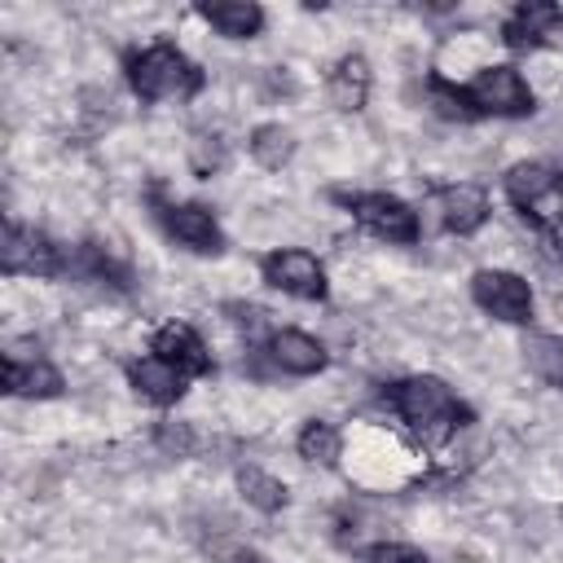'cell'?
<instances>
[{
	"label": "cell",
	"mask_w": 563,
	"mask_h": 563,
	"mask_svg": "<svg viewBox=\"0 0 563 563\" xmlns=\"http://www.w3.org/2000/svg\"><path fill=\"white\" fill-rule=\"evenodd\" d=\"M387 405L396 409V418L413 431L418 444L440 449L457 435V427L471 422V409L431 374H409L400 383L387 387Z\"/></svg>",
	"instance_id": "1"
},
{
	"label": "cell",
	"mask_w": 563,
	"mask_h": 563,
	"mask_svg": "<svg viewBox=\"0 0 563 563\" xmlns=\"http://www.w3.org/2000/svg\"><path fill=\"white\" fill-rule=\"evenodd\" d=\"M123 75H128V88L141 97V101H189L202 92V70L167 40L158 44H145L136 53H128L123 62Z\"/></svg>",
	"instance_id": "2"
},
{
	"label": "cell",
	"mask_w": 563,
	"mask_h": 563,
	"mask_svg": "<svg viewBox=\"0 0 563 563\" xmlns=\"http://www.w3.org/2000/svg\"><path fill=\"white\" fill-rule=\"evenodd\" d=\"M462 88H466V101H471L475 119H484V114H493V119H528L537 110L532 84L506 62L479 66Z\"/></svg>",
	"instance_id": "3"
},
{
	"label": "cell",
	"mask_w": 563,
	"mask_h": 563,
	"mask_svg": "<svg viewBox=\"0 0 563 563\" xmlns=\"http://www.w3.org/2000/svg\"><path fill=\"white\" fill-rule=\"evenodd\" d=\"M559 194H563V176H559V167L545 163V158H528V163H515V167L506 172V198H510L537 229L550 224L554 216H563Z\"/></svg>",
	"instance_id": "4"
},
{
	"label": "cell",
	"mask_w": 563,
	"mask_h": 563,
	"mask_svg": "<svg viewBox=\"0 0 563 563\" xmlns=\"http://www.w3.org/2000/svg\"><path fill=\"white\" fill-rule=\"evenodd\" d=\"M339 202L352 211V220L361 229H369L374 238H383L391 246H409L422 233L418 211L405 198H396V194H378V189L374 194H339Z\"/></svg>",
	"instance_id": "5"
},
{
	"label": "cell",
	"mask_w": 563,
	"mask_h": 563,
	"mask_svg": "<svg viewBox=\"0 0 563 563\" xmlns=\"http://www.w3.org/2000/svg\"><path fill=\"white\" fill-rule=\"evenodd\" d=\"M260 273L273 290L290 295V299H308V303H321L330 295V282H325V264L303 251V246H277L260 260Z\"/></svg>",
	"instance_id": "6"
},
{
	"label": "cell",
	"mask_w": 563,
	"mask_h": 563,
	"mask_svg": "<svg viewBox=\"0 0 563 563\" xmlns=\"http://www.w3.org/2000/svg\"><path fill=\"white\" fill-rule=\"evenodd\" d=\"M0 268H4V277H53L66 268V251L53 238H44L40 229L9 220L4 246H0Z\"/></svg>",
	"instance_id": "7"
},
{
	"label": "cell",
	"mask_w": 563,
	"mask_h": 563,
	"mask_svg": "<svg viewBox=\"0 0 563 563\" xmlns=\"http://www.w3.org/2000/svg\"><path fill=\"white\" fill-rule=\"evenodd\" d=\"M471 299L506 325H528L532 321V286L510 268H479L471 277Z\"/></svg>",
	"instance_id": "8"
},
{
	"label": "cell",
	"mask_w": 563,
	"mask_h": 563,
	"mask_svg": "<svg viewBox=\"0 0 563 563\" xmlns=\"http://www.w3.org/2000/svg\"><path fill=\"white\" fill-rule=\"evenodd\" d=\"M501 44L515 53H537L550 44H563V9L550 0H523L501 22Z\"/></svg>",
	"instance_id": "9"
},
{
	"label": "cell",
	"mask_w": 563,
	"mask_h": 563,
	"mask_svg": "<svg viewBox=\"0 0 563 563\" xmlns=\"http://www.w3.org/2000/svg\"><path fill=\"white\" fill-rule=\"evenodd\" d=\"M158 224L167 229L172 242H180L194 255H220L224 251V229L211 207L202 202H158Z\"/></svg>",
	"instance_id": "10"
},
{
	"label": "cell",
	"mask_w": 563,
	"mask_h": 563,
	"mask_svg": "<svg viewBox=\"0 0 563 563\" xmlns=\"http://www.w3.org/2000/svg\"><path fill=\"white\" fill-rule=\"evenodd\" d=\"M427 207H431V216L440 220V229H449V233H457V238H471L475 229H484V220H488V194L479 189V185H471V180H457V185H444V189H435L431 198H427Z\"/></svg>",
	"instance_id": "11"
},
{
	"label": "cell",
	"mask_w": 563,
	"mask_h": 563,
	"mask_svg": "<svg viewBox=\"0 0 563 563\" xmlns=\"http://www.w3.org/2000/svg\"><path fill=\"white\" fill-rule=\"evenodd\" d=\"M150 352L163 356V361H167L172 369H180L185 378L211 374V352H207V343L198 339V330L185 325V321H163V325L154 330V339H150Z\"/></svg>",
	"instance_id": "12"
},
{
	"label": "cell",
	"mask_w": 563,
	"mask_h": 563,
	"mask_svg": "<svg viewBox=\"0 0 563 563\" xmlns=\"http://www.w3.org/2000/svg\"><path fill=\"white\" fill-rule=\"evenodd\" d=\"M268 361H273L282 374H295V378L321 374V369L330 365L325 347H321L312 334L290 330V325H282V330H273V334H268Z\"/></svg>",
	"instance_id": "13"
},
{
	"label": "cell",
	"mask_w": 563,
	"mask_h": 563,
	"mask_svg": "<svg viewBox=\"0 0 563 563\" xmlns=\"http://www.w3.org/2000/svg\"><path fill=\"white\" fill-rule=\"evenodd\" d=\"M128 383H132V391L141 396V400H150V405H158V409H167V405H176L180 396H185V374L180 369H172L163 356H136V361H128Z\"/></svg>",
	"instance_id": "14"
},
{
	"label": "cell",
	"mask_w": 563,
	"mask_h": 563,
	"mask_svg": "<svg viewBox=\"0 0 563 563\" xmlns=\"http://www.w3.org/2000/svg\"><path fill=\"white\" fill-rule=\"evenodd\" d=\"M369 84H374L369 62H365L361 53H347V57L334 62V70H330V79H325V97H330L334 110L356 114V110L369 101Z\"/></svg>",
	"instance_id": "15"
},
{
	"label": "cell",
	"mask_w": 563,
	"mask_h": 563,
	"mask_svg": "<svg viewBox=\"0 0 563 563\" xmlns=\"http://www.w3.org/2000/svg\"><path fill=\"white\" fill-rule=\"evenodd\" d=\"M198 18L216 26L224 40H251L264 31V9L255 0H207L198 4Z\"/></svg>",
	"instance_id": "16"
},
{
	"label": "cell",
	"mask_w": 563,
	"mask_h": 563,
	"mask_svg": "<svg viewBox=\"0 0 563 563\" xmlns=\"http://www.w3.org/2000/svg\"><path fill=\"white\" fill-rule=\"evenodd\" d=\"M62 387H66V378L40 356V361H22V365H13V361H4V391L9 396H22V400H53V396H62Z\"/></svg>",
	"instance_id": "17"
},
{
	"label": "cell",
	"mask_w": 563,
	"mask_h": 563,
	"mask_svg": "<svg viewBox=\"0 0 563 563\" xmlns=\"http://www.w3.org/2000/svg\"><path fill=\"white\" fill-rule=\"evenodd\" d=\"M246 150H251V158H255L264 172H282V167L295 158V132L282 128V123H260V128L251 132Z\"/></svg>",
	"instance_id": "18"
},
{
	"label": "cell",
	"mask_w": 563,
	"mask_h": 563,
	"mask_svg": "<svg viewBox=\"0 0 563 563\" xmlns=\"http://www.w3.org/2000/svg\"><path fill=\"white\" fill-rule=\"evenodd\" d=\"M238 493H242V501L255 506L260 515H277V510L290 501L286 484H282L277 475L260 471V466H242V471H238Z\"/></svg>",
	"instance_id": "19"
},
{
	"label": "cell",
	"mask_w": 563,
	"mask_h": 563,
	"mask_svg": "<svg viewBox=\"0 0 563 563\" xmlns=\"http://www.w3.org/2000/svg\"><path fill=\"white\" fill-rule=\"evenodd\" d=\"M519 352L537 378H545L550 387H563V339L559 334H523Z\"/></svg>",
	"instance_id": "20"
},
{
	"label": "cell",
	"mask_w": 563,
	"mask_h": 563,
	"mask_svg": "<svg viewBox=\"0 0 563 563\" xmlns=\"http://www.w3.org/2000/svg\"><path fill=\"white\" fill-rule=\"evenodd\" d=\"M295 449H299V457L312 462V466H339V457H343V435H339L330 422H317V418H312V422H303Z\"/></svg>",
	"instance_id": "21"
},
{
	"label": "cell",
	"mask_w": 563,
	"mask_h": 563,
	"mask_svg": "<svg viewBox=\"0 0 563 563\" xmlns=\"http://www.w3.org/2000/svg\"><path fill=\"white\" fill-rule=\"evenodd\" d=\"M427 101H431V110L444 114V119H457V123H471V119H475V110H471V101H466V88L453 84V79H444V75H431V79H427Z\"/></svg>",
	"instance_id": "22"
},
{
	"label": "cell",
	"mask_w": 563,
	"mask_h": 563,
	"mask_svg": "<svg viewBox=\"0 0 563 563\" xmlns=\"http://www.w3.org/2000/svg\"><path fill=\"white\" fill-rule=\"evenodd\" d=\"M154 444L167 453V457H189L198 449V431L189 422H158L154 427Z\"/></svg>",
	"instance_id": "23"
},
{
	"label": "cell",
	"mask_w": 563,
	"mask_h": 563,
	"mask_svg": "<svg viewBox=\"0 0 563 563\" xmlns=\"http://www.w3.org/2000/svg\"><path fill=\"white\" fill-rule=\"evenodd\" d=\"M224 317H229L246 339H260V334L268 330V312H264V308H255V303H242V299L224 303Z\"/></svg>",
	"instance_id": "24"
},
{
	"label": "cell",
	"mask_w": 563,
	"mask_h": 563,
	"mask_svg": "<svg viewBox=\"0 0 563 563\" xmlns=\"http://www.w3.org/2000/svg\"><path fill=\"white\" fill-rule=\"evenodd\" d=\"M365 563H431L418 545H405V541H374L365 550Z\"/></svg>",
	"instance_id": "25"
},
{
	"label": "cell",
	"mask_w": 563,
	"mask_h": 563,
	"mask_svg": "<svg viewBox=\"0 0 563 563\" xmlns=\"http://www.w3.org/2000/svg\"><path fill=\"white\" fill-rule=\"evenodd\" d=\"M541 238H545V246H550V251L563 260V216H554L550 224H541Z\"/></svg>",
	"instance_id": "26"
},
{
	"label": "cell",
	"mask_w": 563,
	"mask_h": 563,
	"mask_svg": "<svg viewBox=\"0 0 563 563\" xmlns=\"http://www.w3.org/2000/svg\"><path fill=\"white\" fill-rule=\"evenodd\" d=\"M224 563H268V559H264V554H255V550H233Z\"/></svg>",
	"instance_id": "27"
}]
</instances>
